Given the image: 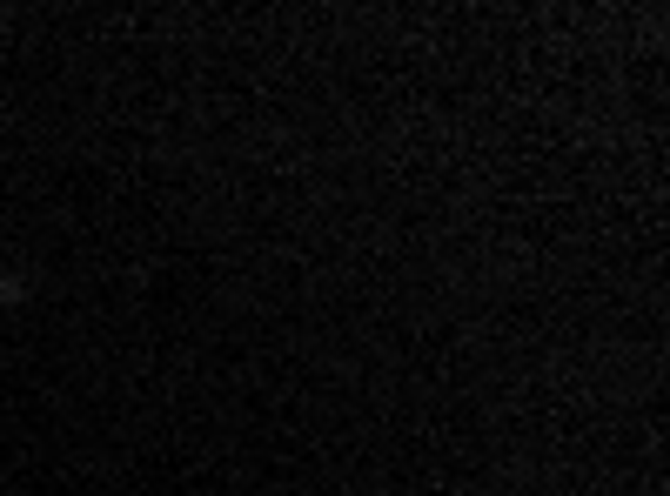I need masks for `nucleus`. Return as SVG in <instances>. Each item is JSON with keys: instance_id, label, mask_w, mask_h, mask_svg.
<instances>
[{"instance_id": "f257e3e1", "label": "nucleus", "mask_w": 670, "mask_h": 496, "mask_svg": "<svg viewBox=\"0 0 670 496\" xmlns=\"http://www.w3.org/2000/svg\"><path fill=\"white\" fill-rule=\"evenodd\" d=\"M7 302H27V275H0V309Z\"/></svg>"}]
</instances>
